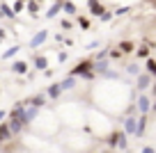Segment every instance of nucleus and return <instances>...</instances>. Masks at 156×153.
I'll return each instance as SVG.
<instances>
[{
	"label": "nucleus",
	"instance_id": "1",
	"mask_svg": "<svg viewBox=\"0 0 156 153\" xmlns=\"http://www.w3.org/2000/svg\"><path fill=\"white\" fill-rule=\"evenodd\" d=\"M136 110L140 112V114H147V112L151 110V100H149V96H138V100H136Z\"/></svg>",
	"mask_w": 156,
	"mask_h": 153
},
{
	"label": "nucleus",
	"instance_id": "2",
	"mask_svg": "<svg viewBox=\"0 0 156 153\" xmlns=\"http://www.w3.org/2000/svg\"><path fill=\"white\" fill-rule=\"evenodd\" d=\"M71 76H85V78H90V76H92V62H80L71 71Z\"/></svg>",
	"mask_w": 156,
	"mask_h": 153
},
{
	"label": "nucleus",
	"instance_id": "3",
	"mask_svg": "<svg viewBox=\"0 0 156 153\" xmlns=\"http://www.w3.org/2000/svg\"><path fill=\"white\" fill-rule=\"evenodd\" d=\"M136 126H138V117H126L124 119V135H136Z\"/></svg>",
	"mask_w": 156,
	"mask_h": 153
},
{
	"label": "nucleus",
	"instance_id": "4",
	"mask_svg": "<svg viewBox=\"0 0 156 153\" xmlns=\"http://www.w3.org/2000/svg\"><path fill=\"white\" fill-rule=\"evenodd\" d=\"M46 39H48V32H46V30L37 32V34H34L32 39H30V48H37V46H41V43H44Z\"/></svg>",
	"mask_w": 156,
	"mask_h": 153
},
{
	"label": "nucleus",
	"instance_id": "5",
	"mask_svg": "<svg viewBox=\"0 0 156 153\" xmlns=\"http://www.w3.org/2000/svg\"><path fill=\"white\" fill-rule=\"evenodd\" d=\"M60 94H62V89H60L58 82H55V85H51L48 89H46V98H51V100H58V98H60Z\"/></svg>",
	"mask_w": 156,
	"mask_h": 153
},
{
	"label": "nucleus",
	"instance_id": "6",
	"mask_svg": "<svg viewBox=\"0 0 156 153\" xmlns=\"http://www.w3.org/2000/svg\"><path fill=\"white\" fill-rule=\"evenodd\" d=\"M149 85H151V73H142V76L138 78V89H140V91H145Z\"/></svg>",
	"mask_w": 156,
	"mask_h": 153
},
{
	"label": "nucleus",
	"instance_id": "7",
	"mask_svg": "<svg viewBox=\"0 0 156 153\" xmlns=\"http://www.w3.org/2000/svg\"><path fill=\"white\" fill-rule=\"evenodd\" d=\"M9 139H12L9 126H7V121H0V142H9Z\"/></svg>",
	"mask_w": 156,
	"mask_h": 153
},
{
	"label": "nucleus",
	"instance_id": "8",
	"mask_svg": "<svg viewBox=\"0 0 156 153\" xmlns=\"http://www.w3.org/2000/svg\"><path fill=\"white\" fill-rule=\"evenodd\" d=\"M145 128H147V114H140L138 117V126H136V135L138 137L145 135Z\"/></svg>",
	"mask_w": 156,
	"mask_h": 153
},
{
	"label": "nucleus",
	"instance_id": "9",
	"mask_svg": "<svg viewBox=\"0 0 156 153\" xmlns=\"http://www.w3.org/2000/svg\"><path fill=\"white\" fill-rule=\"evenodd\" d=\"M60 85V89L62 91H67V89H73V87H76V76H69V78H64L62 82H58Z\"/></svg>",
	"mask_w": 156,
	"mask_h": 153
},
{
	"label": "nucleus",
	"instance_id": "10",
	"mask_svg": "<svg viewBox=\"0 0 156 153\" xmlns=\"http://www.w3.org/2000/svg\"><path fill=\"white\" fill-rule=\"evenodd\" d=\"M7 126H9V133L12 135H16V133L23 130V121H19V119H9V121H7Z\"/></svg>",
	"mask_w": 156,
	"mask_h": 153
},
{
	"label": "nucleus",
	"instance_id": "11",
	"mask_svg": "<svg viewBox=\"0 0 156 153\" xmlns=\"http://www.w3.org/2000/svg\"><path fill=\"white\" fill-rule=\"evenodd\" d=\"M87 5H90V12H92L94 16H101L103 14V5L99 2V0H90Z\"/></svg>",
	"mask_w": 156,
	"mask_h": 153
},
{
	"label": "nucleus",
	"instance_id": "12",
	"mask_svg": "<svg viewBox=\"0 0 156 153\" xmlns=\"http://www.w3.org/2000/svg\"><path fill=\"white\" fill-rule=\"evenodd\" d=\"M12 71L19 73V76H21V73H28V62H14V64H12Z\"/></svg>",
	"mask_w": 156,
	"mask_h": 153
},
{
	"label": "nucleus",
	"instance_id": "13",
	"mask_svg": "<svg viewBox=\"0 0 156 153\" xmlns=\"http://www.w3.org/2000/svg\"><path fill=\"white\" fill-rule=\"evenodd\" d=\"M119 151H126V146H129V142H126V135L124 133H119V137H117V144H115Z\"/></svg>",
	"mask_w": 156,
	"mask_h": 153
},
{
	"label": "nucleus",
	"instance_id": "14",
	"mask_svg": "<svg viewBox=\"0 0 156 153\" xmlns=\"http://www.w3.org/2000/svg\"><path fill=\"white\" fill-rule=\"evenodd\" d=\"M34 66H37L39 71H44V69L48 66V59H46V57H41V55H39V57H34Z\"/></svg>",
	"mask_w": 156,
	"mask_h": 153
},
{
	"label": "nucleus",
	"instance_id": "15",
	"mask_svg": "<svg viewBox=\"0 0 156 153\" xmlns=\"http://www.w3.org/2000/svg\"><path fill=\"white\" fill-rule=\"evenodd\" d=\"M62 9L67 12V14H76V5H73L71 0H64V2H62Z\"/></svg>",
	"mask_w": 156,
	"mask_h": 153
},
{
	"label": "nucleus",
	"instance_id": "16",
	"mask_svg": "<svg viewBox=\"0 0 156 153\" xmlns=\"http://www.w3.org/2000/svg\"><path fill=\"white\" fill-rule=\"evenodd\" d=\"M131 50H133L131 41H122V43H119V53H131Z\"/></svg>",
	"mask_w": 156,
	"mask_h": 153
},
{
	"label": "nucleus",
	"instance_id": "17",
	"mask_svg": "<svg viewBox=\"0 0 156 153\" xmlns=\"http://www.w3.org/2000/svg\"><path fill=\"white\" fill-rule=\"evenodd\" d=\"M19 50H21V46H14V48H9V50H5V53H2V57H5V59H9V57H14V55L19 53Z\"/></svg>",
	"mask_w": 156,
	"mask_h": 153
},
{
	"label": "nucleus",
	"instance_id": "18",
	"mask_svg": "<svg viewBox=\"0 0 156 153\" xmlns=\"http://www.w3.org/2000/svg\"><path fill=\"white\" fill-rule=\"evenodd\" d=\"M60 9H62V2H58V5H53V7H51V9H48V12H46V16H48V19H53V16L58 14Z\"/></svg>",
	"mask_w": 156,
	"mask_h": 153
},
{
	"label": "nucleus",
	"instance_id": "19",
	"mask_svg": "<svg viewBox=\"0 0 156 153\" xmlns=\"http://www.w3.org/2000/svg\"><path fill=\"white\" fill-rule=\"evenodd\" d=\"M78 25H80V30H90V19H78Z\"/></svg>",
	"mask_w": 156,
	"mask_h": 153
},
{
	"label": "nucleus",
	"instance_id": "20",
	"mask_svg": "<svg viewBox=\"0 0 156 153\" xmlns=\"http://www.w3.org/2000/svg\"><path fill=\"white\" fill-rule=\"evenodd\" d=\"M0 14H2V16H9V19H12V16H14V12H12L7 5H2V7H0Z\"/></svg>",
	"mask_w": 156,
	"mask_h": 153
},
{
	"label": "nucleus",
	"instance_id": "21",
	"mask_svg": "<svg viewBox=\"0 0 156 153\" xmlns=\"http://www.w3.org/2000/svg\"><path fill=\"white\" fill-rule=\"evenodd\" d=\"M147 71H149V73H154V71H156V62H154L151 57L147 59Z\"/></svg>",
	"mask_w": 156,
	"mask_h": 153
},
{
	"label": "nucleus",
	"instance_id": "22",
	"mask_svg": "<svg viewBox=\"0 0 156 153\" xmlns=\"http://www.w3.org/2000/svg\"><path fill=\"white\" fill-rule=\"evenodd\" d=\"M147 53H149V46H142V48H138V57H147Z\"/></svg>",
	"mask_w": 156,
	"mask_h": 153
},
{
	"label": "nucleus",
	"instance_id": "23",
	"mask_svg": "<svg viewBox=\"0 0 156 153\" xmlns=\"http://www.w3.org/2000/svg\"><path fill=\"white\" fill-rule=\"evenodd\" d=\"M21 9H23V0H16V2H14V9H12V12L16 14V12H21Z\"/></svg>",
	"mask_w": 156,
	"mask_h": 153
},
{
	"label": "nucleus",
	"instance_id": "24",
	"mask_svg": "<svg viewBox=\"0 0 156 153\" xmlns=\"http://www.w3.org/2000/svg\"><path fill=\"white\" fill-rule=\"evenodd\" d=\"M28 9L32 12V14H37V9H39V7H37V2H32V0H30V2H28Z\"/></svg>",
	"mask_w": 156,
	"mask_h": 153
},
{
	"label": "nucleus",
	"instance_id": "25",
	"mask_svg": "<svg viewBox=\"0 0 156 153\" xmlns=\"http://www.w3.org/2000/svg\"><path fill=\"white\" fill-rule=\"evenodd\" d=\"M129 12V7H119V9H115V16H124Z\"/></svg>",
	"mask_w": 156,
	"mask_h": 153
},
{
	"label": "nucleus",
	"instance_id": "26",
	"mask_svg": "<svg viewBox=\"0 0 156 153\" xmlns=\"http://www.w3.org/2000/svg\"><path fill=\"white\" fill-rule=\"evenodd\" d=\"M110 19H112L110 12H103V14H101V21H110Z\"/></svg>",
	"mask_w": 156,
	"mask_h": 153
},
{
	"label": "nucleus",
	"instance_id": "27",
	"mask_svg": "<svg viewBox=\"0 0 156 153\" xmlns=\"http://www.w3.org/2000/svg\"><path fill=\"white\" fill-rule=\"evenodd\" d=\"M140 153H156V151H154L151 146H142V151H140Z\"/></svg>",
	"mask_w": 156,
	"mask_h": 153
},
{
	"label": "nucleus",
	"instance_id": "28",
	"mask_svg": "<svg viewBox=\"0 0 156 153\" xmlns=\"http://www.w3.org/2000/svg\"><path fill=\"white\" fill-rule=\"evenodd\" d=\"M62 30H71V23H69V21H62Z\"/></svg>",
	"mask_w": 156,
	"mask_h": 153
},
{
	"label": "nucleus",
	"instance_id": "29",
	"mask_svg": "<svg viewBox=\"0 0 156 153\" xmlns=\"http://www.w3.org/2000/svg\"><path fill=\"white\" fill-rule=\"evenodd\" d=\"M5 117H7V112H5V110H0V121H5Z\"/></svg>",
	"mask_w": 156,
	"mask_h": 153
},
{
	"label": "nucleus",
	"instance_id": "30",
	"mask_svg": "<svg viewBox=\"0 0 156 153\" xmlns=\"http://www.w3.org/2000/svg\"><path fill=\"white\" fill-rule=\"evenodd\" d=\"M106 153H112V151H106Z\"/></svg>",
	"mask_w": 156,
	"mask_h": 153
}]
</instances>
